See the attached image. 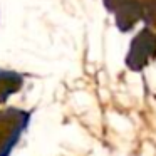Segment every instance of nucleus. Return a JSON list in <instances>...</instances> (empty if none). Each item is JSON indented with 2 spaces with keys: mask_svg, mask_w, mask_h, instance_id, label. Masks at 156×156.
<instances>
[{
  "mask_svg": "<svg viewBox=\"0 0 156 156\" xmlns=\"http://www.w3.org/2000/svg\"><path fill=\"white\" fill-rule=\"evenodd\" d=\"M30 114L27 111L9 108L0 111V156H10L22 133L27 129Z\"/></svg>",
  "mask_w": 156,
  "mask_h": 156,
  "instance_id": "nucleus-1",
  "label": "nucleus"
},
{
  "mask_svg": "<svg viewBox=\"0 0 156 156\" xmlns=\"http://www.w3.org/2000/svg\"><path fill=\"white\" fill-rule=\"evenodd\" d=\"M154 59H156V34L153 32V29L144 27L131 41L128 55H126V66L134 72H141Z\"/></svg>",
  "mask_w": 156,
  "mask_h": 156,
  "instance_id": "nucleus-2",
  "label": "nucleus"
},
{
  "mask_svg": "<svg viewBox=\"0 0 156 156\" xmlns=\"http://www.w3.org/2000/svg\"><path fill=\"white\" fill-rule=\"evenodd\" d=\"M116 27L121 32H129L143 17V2L141 0H124L114 10Z\"/></svg>",
  "mask_w": 156,
  "mask_h": 156,
  "instance_id": "nucleus-3",
  "label": "nucleus"
},
{
  "mask_svg": "<svg viewBox=\"0 0 156 156\" xmlns=\"http://www.w3.org/2000/svg\"><path fill=\"white\" fill-rule=\"evenodd\" d=\"M24 84V77L15 71L0 69V104H4L12 94L20 91Z\"/></svg>",
  "mask_w": 156,
  "mask_h": 156,
  "instance_id": "nucleus-4",
  "label": "nucleus"
},
{
  "mask_svg": "<svg viewBox=\"0 0 156 156\" xmlns=\"http://www.w3.org/2000/svg\"><path fill=\"white\" fill-rule=\"evenodd\" d=\"M146 27L156 29V0H144L143 2V17Z\"/></svg>",
  "mask_w": 156,
  "mask_h": 156,
  "instance_id": "nucleus-5",
  "label": "nucleus"
},
{
  "mask_svg": "<svg viewBox=\"0 0 156 156\" xmlns=\"http://www.w3.org/2000/svg\"><path fill=\"white\" fill-rule=\"evenodd\" d=\"M122 2H124V0H104V7L108 12H112V14H114V10L122 4Z\"/></svg>",
  "mask_w": 156,
  "mask_h": 156,
  "instance_id": "nucleus-6",
  "label": "nucleus"
}]
</instances>
